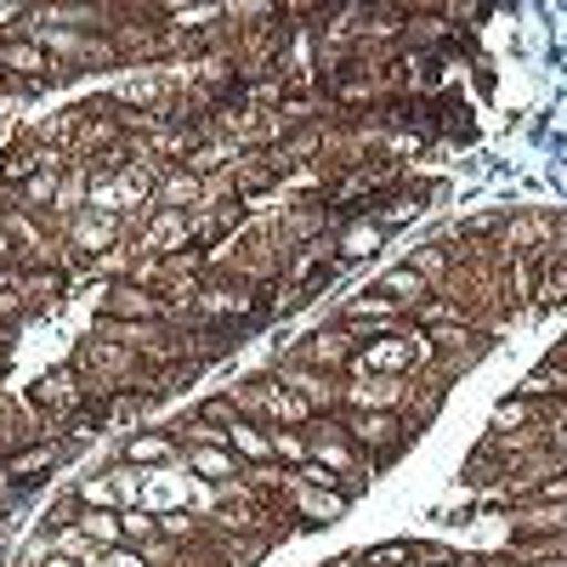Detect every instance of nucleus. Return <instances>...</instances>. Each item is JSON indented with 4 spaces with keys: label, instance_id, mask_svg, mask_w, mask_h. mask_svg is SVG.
I'll use <instances>...</instances> for the list:
<instances>
[{
    "label": "nucleus",
    "instance_id": "21",
    "mask_svg": "<svg viewBox=\"0 0 567 567\" xmlns=\"http://www.w3.org/2000/svg\"><path fill=\"white\" fill-rule=\"evenodd\" d=\"M539 403H528V398H505L499 409H494V432L499 437H511V432H528V425H539Z\"/></svg>",
    "mask_w": 567,
    "mask_h": 567
},
{
    "label": "nucleus",
    "instance_id": "22",
    "mask_svg": "<svg viewBox=\"0 0 567 567\" xmlns=\"http://www.w3.org/2000/svg\"><path fill=\"white\" fill-rule=\"evenodd\" d=\"M523 398L528 403H539V398H567V363H545V369H534L528 381H523Z\"/></svg>",
    "mask_w": 567,
    "mask_h": 567
},
{
    "label": "nucleus",
    "instance_id": "8",
    "mask_svg": "<svg viewBox=\"0 0 567 567\" xmlns=\"http://www.w3.org/2000/svg\"><path fill=\"white\" fill-rule=\"evenodd\" d=\"M278 381L290 386V392H301V398L312 403V414H318V409L341 414V374H318V369H301V363H284Z\"/></svg>",
    "mask_w": 567,
    "mask_h": 567
},
{
    "label": "nucleus",
    "instance_id": "25",
    "mask_svg": "<svg viewBox=\"0 0 567 567\" xmlns=\"http://www.w3.org/2000/svg\"><path fill=\"white\" fill-rule=\"evenodd\" d=\"M40 171V142L29 136V142H18V148H7V159H0V187L7 182H29Z\"/></svg>",
    "mask_w": 567,
    "mask_h": 567
},
{
    "label": "nucleus",
    "instance_id": "3",
    "mask_svg": "<svg viewBox=\"0 0 567 567\" xmlns=\"http://www.w3.org/2000/svg\"><path fill=\"white\" fill-rule=\"evenodd\" d=\"M358 336H347V329L336 323V329H318V336H307L296 352H290V363H301V369H318V374H347L352 369V358H358Z\"/></svg>",
    "mask_w": 567,
    "mask_h": 567
},
{
    "label": "nucleus",
    "instance_id": "38",
    "mask_svg": "<svg viewBox=\"0 0 567 567\" xmlns=\"http://www.w3.org/2000/svg\"><path fill=\"white\" fill-rule=\"evenodd\" d=\"M432 567H465V561H454V556H449V561H432Z\"/></svg>",
    "mask_w": 567,
    "mask_h": 567
},
{
    "label": "nucleus",
    "instance_id": "24",
    "mask_svg": "<svg viewBox=\"0 0 567 567\" xmlns=\"http://www.w3.org/2000/svg\"><path fill=\"white\" fill-rule=\"evenodd\" d=\"M120 534H125V545H148V539H159V516L148 511V505H125L120 511Z\"/></svg>",
    "mask_w": 567,
    "mask_h": 567
},
{
    "label": "nucleus",
    "instance_id": "28",
    "mask_svg": "<svg viewBox=\"0 0 567 567\" xmlns=\"http://www.w3.org/2000/svg\"><path fill=\"white\" fill-rule=\"evenodd\" d=\"M74 499H80V511H114V505H120L109 471H103V477H85V483L74 488Z\"/></svg>",
    "mask_w": 567,
    "mask_h": 567
},
{
    "label": "nucleus",
    "instance_id": "17",
    "mask_svg": "<svg viewBox=\"0 0 567 567\" xmlns=\"http://www.w3.org/2000/svg\"><path fill=\"white\" fill-rule=\"evenodd\" d=\"M91 205V171L85 165H69L58 176V199H52V221H74L80 210Z\"/></svg>",
    "mask_w": 567,
    "mask_h": 567
},
{
    "label": "nucleus",
    "instance_id": "32",
    "mask_svg": "<svg viewBox=\"0 0 567 567\" xmlns=\"http://www.w3.org/2000/svg\"><path fill=\"white\" fill-rule=\"evenodd\" d=\"M159 534L165 539H187V534H199V523L187 511H159Z\"/></svg>",
    "mask_w": 567,
    "mask_h": 567
},
{
    "label": "nucleus",
    "instance_id": "14",
    "mask_svg": "<svg viewBox=\"0 0 567 567\" xmlns=\"http://www.w3.org/2000/svg\"><path fill=\"white\" fill-rule=\"evenodd\" d=\"M227 449H233V460H239L245 471L250 465H272V432L267 425H256V420H239L227 432Z\"/></svg>",
    "mask_w": 567,
    "mask_h": 567
},
{
    "label": "nucleus",
    "instance_id": "27",
    "mask_svg": "<svg viewBox=\"0 0 567 567\" xmlns=\"http://www.w3.org/2000/svg\"><path fill=\"white\" fill-rule=\"evenodd\" d=\"M272 432V460H284V465H307V432H296V425H267Z\"/></svg>",
    "mask_w": 567,
    "mask_h": 567
},
{
    "label": "nucleus",
    "instance_id": "26",
    "mask_svg": "<svg viewBox=\"0 0 567 567\" xmlns=\"http://www.w3.org/2000/svg\"><path fill=\"white\" fill-rule=\"evenodd\" d=\"M369 205H374V199H369ZM414 210H420V199H414V194H392V199H381V205L363 210V216H369L374 227H381V233H392V227H403Z\"/></svg>",
    "mask_w": 567,
    "mask_h": 567
},
{
    "label": "nucleus",
    "instance_id": "13",
    "mask_svg": "<svg viewBox=\"0 0 567 567\" xmlns=\"http://www.w3.org/2000/svg\"><path fill=\"white\" fill-rule=\"evenodd\" d=\"M18 290H23L29 312H45V307H58V301H63L69 272H63V267H23V272H18Z\"/></svg>",
    "mask_w": 567,
    "mask_h": 567
},
{
    "label": "nucleus",
    "instance_id": "11",
    "mask_svg": "<svg viewBox=\"0 0 567 567\" xmlns=\"http://www.w3.org/2000/svg\"><path fill=\"white\" fill-rule=\"evenodd\" d=\"M0 465H7V477H12L18 488H34L45 471H58V465H63V449H58V443H29V449H12Z\"/></svg>",
    "mask_w": 567,
    "mask_h": 567
},
{
    "label": "nucleus",
    "instance_id": "15",
    "mask_svg": "<svg viewBox=\"0 0 567 567\" xmlns=\"http://www.w3.org/2000/svg\"><path fill=\"white\" fill-rule=\"evenodd\" d=\"M381 239H386V233L374 227L369 216H352V221L336 233V261H341V267H347V261H363V256L381 250Z\"/></svg>",
    "mask_w": 567,
    "mask_h": 567
},
{
    "label": "nucleus",
    "instance_id": "37",
    "mask_svg": "<svg viewBox=\"0 0 567 567\" xmlns=\"http://www.w3.org/2000/svg\"><path fill=\"white\" fill-rule=\"evenodd\" d=\"M45 567H80V561H69V556H52V561H45Z\"/></svg>",
    "mask_w": 567,
    "mask_h": 567
},
{
    "label": "nucleus",
    "instance_id": "19",
    "mask_svg": "<svg viewBox=\"0 0 567 567\" xmlns=\"http://www.w3.org/2000/svg\"><path fill=\"white\" fill-rule=\"evenodd\" d=\"M182 449L165 437V432H136L131 443H125V460L131 465H165V460H176Z\"/></svg>",
    "mask_w": 567,
    "mask_h": 567
},
{
    "label": "nucleus",
    "instance_id": "16",
    "mask_svg": "<svg viewBox=\"0 0 567 567\" xmlns=\"http://www.w3.org/2000/svg\"><path fill=\"white\" fill-rule=\"evenodd\" d=\"M182 460H187V471L194 477H205V483H233V477H245V465L233 460V449H182Z\"/></svg>",
    "mask_w": 567,
    "mask_h": 567
},
{
    "label": "nucleus",
    "instance_id": "33",
    "mask_svg": "<svg viewBox=\"0 0 567 567\" xmlns=\"http://www.w3.org/2000/svg\"><path fill=\"white\" fill-rule=\"evenodd\" d=\"M18 318H29V301H23V290H18V284H7V290H0V329H7V323H18Z\"/></svg>",
    "mask_w": 567,
    "mask_h": 567
},
{
    "label": "nucleus",
    "instance_id": "34",
    "mask_svg": "<svg viewBox=\"0 0 567 567\" xmlns=\"http://www.w3.org/2000/svg\"><path fill=\"white\" fill-rule=\"evenodd\" d=\"M414 561V545H381V550H369V567H403Z\"/></svg>",
    "mask_w": 567,
    "mask_h": 567
},
{
    "label": "nucleus",
    "instance_id": "23",
    "mask_svg": "<svg viewBox=\"0 0 567 567\" xmlns=\"http://www.w3.org/2000/svg\"><path fill=\"white\" fill-rule=\"evenodd\" d=\"M443 323H465V307L454 296H425L414 307V329H443Z\"/></svg>",
    "mask_w": 567,
    "mask_h": 567
},
{
    "label": "nucleus",
    "instance_id": "20",
    "mask_svg": "<svg viewBox=\"0 0 567 567\" xmlns=\"http://www.w3.org/2000/svg\"><path fill=\"white\" fill-rule=\"evenodd\" d=\"M74 528L97 545V550H109V545H125V534H120V516L114 511H80L74 516Z\"/></svg>",
    "mask_w": 567,
    "mask_h": 567
},
{
    "label": "nucleus",
    "instance_id": "1",
    "mask_svg": "<svg viewBox=\"0 0 567 567\" xmlns=\"http://www.w3.org/2000/svg\"><path fill=\"white\" fill-rule=\"evenodd\" d=\"M341 432L352 437V449L358 454H374V460H398L403 454V443H409V432H403V420L398 414H352V409H341Z\"/></svg>",
    "mask_w": 567,
    "mask_h": 567
},
{
    "label": "nucleus",
    "instance_id": "6",
    "mask_svg": "<svg viewBox=\"0 0 567 567\" xmlns=\"http://www.w3.org/2000/svg\"><path fill=\"white\" fill-rule=\"evenodd\" d=\"M409 323V312L403 307H392V301H381V296H358V301H347L341 307V329L347 336H392V329H403Z\"/></svg>",
    "mask_w": 567,
    "mask_h": 567
},
{
    "label": "nucleus",
    "instance_id": "2",
    "mask_svg": "<svg viewBox=\"0 0 567 567\" xmlns=\"http://www.w3.org/2000/svg\"><path fill=\"white\" fill-rule=\"evenodd\" d=\"M301 432H307V460H318L323 471H336V477H352V471H363V465H358L363 454H358L352 437L341 432V414H312Z\"/></svg>",
    "mask_w": 567,
    "mask_h": 567
},
{
    "label": "nucleus",
    "instance_id": "10",
    "mask_svg": "<svg viewBox=\"0 0 567 567\" xmlns=\"http://www.w3.org/2000/svg\"><path fill=\"white\" fill-rule=\"evenodd\" d=\"M284 494H290V505L307 528H323V523H336V516H347V499L336 488H307V483H296V471H290V488Z\"/></svg>",
    "mask_w": 567,
    "mask_h": 567
},
{
    "label": "nucleus",
    "instance_id": "7",
    "mask_svg": "<svg viewBox=\"0 0 567 567\" xmlns=\"http://www.w3.org/2000/svg\"><path fill=\"white\" fill-rule=\"evenodd\" d=\"M29 403L45 409V414H74L85 403V381H80L74 369H52V374H40V381H34Z\"/></svg>",
    "mask_w": 567,
    "mask_h": 567
},
{
    "label": "nucleus",
    "instance_id": "5",
    "mask_svg": "<svg viewBox=\"0 0 567 567\" xmlns=\"http://www.w3.org/2000/svg\"><path fill=\"white\" fill-rule=\"evenodd\" d=\"M63 239L74 250V261H91L97 250H109L120 239V216L114 210H97V205H85L74 221H63Z\"/></svg>",
    "mask_w": 567,
    "mask_h": 567
},
{
    "label": "nucleus",
    "instance_id": "4",
    "mask_svg": "<svg viewBox=\"0 0 567 567\" xmlns=\"http://www.w3.org/2000/svg\"><path fill=\"white\" fill-rule=\"evenodd\" d=\"M103 318H120V323H159L171 318V301L154 296V290H142V284H109L103 290Z\"/></svg>",
    "mask_w": 567,
    "mask_h": 567
},
{
    "label": "nucleus",
    "instance_id": "29",
    "mask_svg": "<svg viewBox=\"0 0 567 567\" xmlns=\"http://www.w3.org/2000/svg\"><path fill=\"white\" fill-rule=\"evenodd\" d=\"M45 534H52V550H58V556H69V561H80V567L97 556V545H91L74 523H69V528H45Z\"/></svg>",
    "mask_w": 567,
    "mask_h": 567
},
{
    "label": "nucleus",
    "instance_id": "36",
    "mask_svg": "<svg viewBox=\"0 0 567 567\" xmlns=\"http://www.w3.org/2000/svg\"><path fill=\"white\" fill-rule=\"evenodd\" d=\"M12 499H23V488H18V483L7 477V465H0V511H7Z\"/></svg>",
    "mask_w": 567,
    "mask_h": 567
},
{
    "label": "nucleus",
    "instance_id": "9",
    "mask_svg": "<svg viewBox=\"0 0 567 567\" xmlns=\"http://www.w3.org/2000/svg\"><path fill=\"white\" fill-rule=\"evenodd\" d=\"M194 312L199 318H245L256 312V290L239 278V284H205V290H194Z\"/></svg>",
    "mask_w": 567,
    "mask_h": 567
},
{
    "label": "nucleus",
    "instance_id": "35",
    "mask_svg": "<svg viewBox=\"0 0 567 567\" xmlns=\"http://www.w3.org/2000/svg\"><path fill=\"white\" fill-rule=\"evenodd\" d=\"M0 267H23V256H18V245H12L7 227H0Z\"/></svg>",
    "mask_w": 567,
    "mask_h": 567
},
{
    "label": "nucleus",
    "instance_id": "12",
    "mask_svg": "<svg viewBox=\"0 0 567 567\" xmlns=\"http://www.w3.org/2000/svg\"><path fill=\"white\" fill-rule=\"evenodd\" d=\"M369 296H381V301H392V307H403V312H414L425 296H432V284H425L409 261L403 267H392V272H381V278H374V290Z\"/></svg>",
    "mask_w": 567,
    "mask_h": 567
},
{
    "label": "nucleus",
    "instance_id": "30",
    "mask_svg": "<svg viewBox=\"0 0 567 567\" xmlns=\"http://www.w3.org/2000/svg\"><path fill=\"white\" fill-rule=\"evenodd\" d=\"M109 477H114V494H120L125 505H142V488H148V477H142V465L120 460V465L109 471Z\"/></svg>",
    "mask_w": 567,
    "mask_h": 567
},
{
    "label": "nucleus",
    "instance_id": "31",
    "mask_svg": "<svg viewBox=\"0 0 567 567\" xmlns=\"http://www.w3.org/2000/svg\"><path fill=\"white\" fill-rule=\"evenodd\" d=\"M85 567H148V556H142L136 545H109V550H97Z\"/></svg>",
    "mask_w": 567,
    "mask_h": 567
},
{
    "label": "nucleus",
    "instance_id": "18",
    "mask_svg": "<svg viewBox=\"0 0 567 567\" xmlns=\"http://www.w3.org/2000/svg\"><path fill=\"white\" fill-rule=\"evenodd\" d=\"M182 239H187V210H159L148 221V233H142V250H148V256H171V250H182Z\"/></svg>",
    "mask_w": 567,
    "mask_h": 567
}]
</instances>
